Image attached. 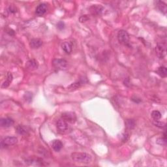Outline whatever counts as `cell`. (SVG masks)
<instances>
[{"label":"cell","mask_w":167,"mask_h":167,"mask_svg":"<svg viewBox=\"0 0 167 167\" xmlns=\"http://www.w3.org/2000/svg\"><path fill=\"white\" fill-rule=\"evenodd\" d=\"M71 158L76 163L84 164H88L91 163L92 160L91 156L88 154V153L80 152L73 153L71 154Z\"/></svg>","instance_id":"1"},{"label":"cell","mask_w":167,"mask_h":167,"mask_svg":"<svg viewBox=\"0 0 167 167\" xmlns=\"http://www.w3.org/2000/svg\"><path fill=\"white\" fill-rule=\"evenodd\" d=\"M166 45L165 42H158L157 46L155 48V52L156 54H157V56L162 59L164 58L166 55Z\"/></svg>","instance_id":"2"},{"label":"cell","mask_w":167,"mask_h":167,"mask_svg":"<svg viewBox=\"0 0 167 167\" xmlns=\"http://www.w3.org/2000/svg\"><path fill=\"white\" fill-rule=\"evenodd\" d=\"M118 41L123 45H128L129 43V36L128 33L125 30L119 31L118 33Z\"/></svg>","instance_id":"3"},{"label":"cell","mask_w":167,"mask_h":167,"mask_svg":"<svg viewBox=\"0 0 167 167\" xmlns=\"http://www.w3.org/2000/svg\"><path fill=\"white\" fill-rule=\"evenodd\" d=\"M52 65L58 70H63L67 67V61L63 59H54L52 61Z\"/></svg>","instance_id":"4"},{"label":"cell","mask_w":167,"mask_h":167,"mask_svg":"<svg viewBox=\"0 0 167 167\" xmlns=\"http://www.w3.org/2000/svg\"><path fill=\"white\" fill-rule=\"evenodd\" d=\"M62 118L67 122L74 123L76 121V116L74 112H66L62 114Z\"/></svg>","instance_id":"5"},{"label":"cell","mask_w":167,"mask_h":167,"mask_svg":"<svg viewBox=\"0 0 167 167\" xmlns=\"http://www.w3.org/2000/svg\"><path fill=\"white\" fill-rule=\"evenodd\" d=\"M17 138L14 137H5V139L2 140L1 144L2 147L7 146H12L17 144Z\"/></svg>","instance_id":"6"},{"label":"cell","mask_w":167,"mask_h":167,"mask_svg":"<svg viewBox=\"0 0 167 167\" xmlns=\"http://www.w3.org/2000/svg\"><path fill=\"white\" fill-rule=\"evenodd\" d=\"M57 129L58 131L61 132H65L68 130L69 126L67 121H65L63 119H60V120L57 121L56 123Z\"/></svg>","instance_id":"7"},{"label":"cell","mask_w":167,"mask_h":167,"mask_svg":"<svg viewBox=\"0 0 167 167\" xmlns=\"http://www.w3.org/2000/svg\"><path fill=\"white\" fill-rule=\"evenodd\" d=\"M46 10H47L46 5L44 3H41L37 7L35 10V14L39 16V17H41V16H43L45 13H46Z\"/></svg>","instance_id":"8"},{"label":"cell","mask_w":167,"mask_h":167,"mask_svg":"<svg viewBox=\"0 0 167 167\" xmlns=\"http://www.w3.org/2000/svg\"><path fill=\"white\" fill-rule=\"evenodd\" d=\"M90 12L94 15H99L101 14L103 7L100 5H94L89 8Z\"/></svg>","instance_id":"9"},{"label":"cell","mask_w":167,"mask_h":167,"mask_svg":"<svg viewBox=\"0 0 167 167\" xmlns=\"http://www.w3.org/2000/svg\"><path fill=\"white\" fill-rule=\"evenodd\" d=\"M14 123V120L9 118H3L0 120V125L3 127H9L13 125Z\"/></svg>","instance_id":"10"},{"label":"cell","mask_w":167,"mask_h":167,"mask_svg":"<svg viewBox=\"0 0 167 167\" xmlns=\"http://www.w3.org/2000/svg\"><path fill=\"white\" fill-rule=\"evenodd\" d=\"M62 49L65 53L67 54H70L72 52L73 46L71 42L65 41L63 42L62 44Z\"/></svg>","instance_id":"11"},{"label":"cell","mask_w":167,"mask_h":167,"mask_svg":"<svg viewBox=\"0 0 167 167\" xmlns=\"http://www.w3.org/2000/svg\"><path fill=\"white\" fill-rule=\"evenodd\" d=\"M38 62L35 60H30L26 63V68L29 70H35L38 67Z\"/></svg>","instance_id":"12"},{"label":"cell","mask_w":167,"mask_h":167,"mask_svg":"<svg viewBox=\"0 0 167 167\" xmlns=\"http://www.w3.org/2000/svg\"><path fill=\"white\" fill-rule=\"evenodd\" d=\"M52 146L55 152H60L63 148V143L60 140H54L52 142Z\"/></svg>","instance_id":"13"},{"label":"cell","mask_w":167,"mask_h":167,"mask_svg":"<svg viewBox=\"0 0 167 167\" xmlns=\"http://www.w3.org/2000/svg\"><path fill=\"white\" fill-rule=\"evenodd\" d=\"M42 41L40 39H33L30 41V45L32 49H38L42 46Z\"/></svg>","instance_id":"14"},{"label":"cell","mask_w":167,"mask_h":167,"mask_svg":"<svg viewBox=\"0 0 167 167\" xmlns=\"http://www.w3.org/2000/svg\"><path fill=\"white\" fill-rule=\"evenodd\" d=\"M12 75L11 73H7V75H6V80H5V82H3V84H2L1 87L3 88H6L8 86H9V84L11 82L12 80Z\"/></svg>","instance_id":"15"},{"label":"cell","mask_w":167,"mask_h":167,"mask_svg":"<svg viewBox=\"0 0 167 167\" xmlns=\"http://www.w3.org/2000/svg\"><path fill=\"white\" fill-rule=\"evenodd\" d=\"M157 7L158 9L161 12L163 13L164 15L166 14L167 7L165 3L162 1H157Z\"/></svg>","instance_id":"16"},{"label":"cell","mask_w":167,"mask_h":167,"mask_svg":"<svg viewBox=\"0 0 167 167\" xmlns=\"http://www.w3.org/2000/svg\"><path fill=\"white\" fill-rule=\"evenodd\" d=\"M157 73L161 77L165 78L167 75V69L165 67H160L158 68Z\"/></svg>","instance_id":"17"},{"label":"cell","mask_w":167,"mask_h":167,"mask_svg":"<svg viewBox=\"0 0 167 167\" xmlns=\"http://www.w3.org/2000/svg\"><path fill=\"white\" fill-rule=\"evenodd\" d=\"M17 132L18 134H22V135H24L26 134L28 132V130L27 128L26 127H24L22 125H18L17 127Z\"/></svg>","instance_id":"18"},{"label":"cell","mask_w":167,"mask_h":167,"mask_svg":"<svg viewBox=\"0 0 167 167\" xmlns=\"http://www.w3.org/2000/svg\"><path fill=\"white\" fill-rule=\"evenodd\" d=\"M125 126L127 129L129 130L132 129L135 126V122L133 120H127L125 121Z\"/></svg>","instance_id":"19"},{"label":"cell","mask_w":167,"mask_h":167,"mask_svg":"<svg viewBox=\"0 0 167 167\" xmlns=\"http://www.w3.org/2000/svg\"><path fill=\"white\" fill-rule=\"evenodd\" d=\"M80 86H81L80 82H75L70 85V86L67 87V89H69V90H75L77 89L78 87H80Z\"/></svg>","instance_id":"20"},{"label":"cell","mask_w":167,"mask_h":167,"mask_svg":"<svg viewBox=\"0 0 167 167\" xmlns=\"http://www.w3.org/2000/svg\"><path fill=\"white\" fill-rule=\"evenodd\" d=\"M152 117L155 120H158L161 118V114L160 112H159L157 110H154L152 112Z\"/></svg>","instance_id":"21"},{"label":"cell","mask_w":167,"mask_h":167,"mask_svg":"<svg viewBox=\"0 0 167 167\" xmlns=\"http://www.w3.org/2000/svg\"><path fill=\"white\" fill-rule=\"evenodd\" d=\"M154 125L157 126L159 127H161V128H162V127H165V123H163V122H161V121H158V120H155L154 122Z\"/></svg>","instance_id":"22"},{"label":"cell","mask_w":167,"mask_h":167,"mask_svg":"<svg viewBox=\"0 0 167 167\" xmlns=\"http://www.w3.org/2000/svg\"><path fill=\"white\" fill-rule=\"evenodd\" d=\"M165 142H166V139H164V138H159L157 140V143L160 145L165 144Z\"/></svg>","instance_id":"23"}]
</instances>
